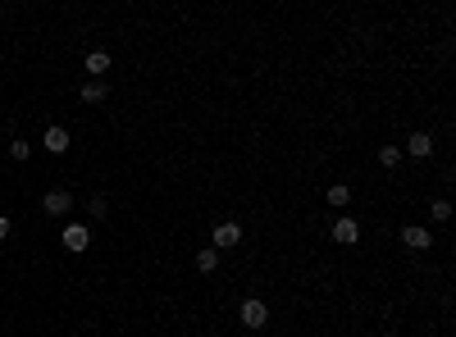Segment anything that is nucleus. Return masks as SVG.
<instances>
[{
    "label": "nucleus",
    "mask_w": 456,
    "mask_h": 337,
    "mask_svg": "<svg viewBox=\"0 0 456 337\" xmlns=\"http://www.w3.org/2000/svg\"><path fill=\"white\" fill-rule=\"evenodd\" d=\"M347 201H351V187L347 183H333V187H328V206H347Z\"/></svg>",
    "instance_id": "ddd939ff"
},
{
    "label": "nucleus",
    "mask_w": 456,
    "mask_h": 337,
    "mask_svg": "<svg viewBox=\"0 0 456 337\" xmlns=\"http://www.w3.org/2000/svg\"><path fill=\"white\" fill-rule=\"evenodd\" d=\"M429 215H434L438 224H443V219H452V201H434V210H429Z\"/></svg>",
    "instance_id": "4468645a"
},
{
    "label": "nucleus",
    "mask_w": 456,
    "mask_h": 337,
    "mask_svg": "<svg viewBox=\"0 0 456 337\" xmlns=\"http://www.w3.org/2000/svg\"><path fill=\"white\" fill-rule=\"evenodd\" d=\"M105 96H109V87H105V82H96V78L82 87V100H91V105H96V100H105Z\"/></svg>",
    "instance_id": "f8f14e48"
},
{
    "label": "nucleus",
    "mask_w": 456,
    "mask_h": 337,
    "mask_svg": "<svg viewBox=\"0 0 456 337\" xmlns=\"http://www.w3.org/2000/svg\"><path fill=\"white\" fill-rule=\"evenodd\" d=\"M379 164L383 169H397L402 164V146H379Z\"/></svg>",
    "instance_id": "9b49d317"
},
{
    "label": "nucleus",
    "mask_w": 456,
    "mask_h": 337,
    "mask_svg": "<svg viewBox=\"0 0 456 337\" xmlns=\"http://www.w3.org/2000/svg\"><path fill=\"white\" fill-rule=\"evenodd\" d=\"M5 237H10V219L0 215V242H5Z\"/></svg>",
    "instance_id": "dca6fc26"
},
{
    "label": "nucleus",
    "mask_w": 456,
    "mask_h": 337,
    "mask_svg": "<svg viewBox=\"0 0 456 337\" xmlns=\"http://www.w3.org/2000/svg\"><path fill=\"white\" fill-rule=\"evenodd\" d=\"M87 246H91V228H87V224H64V251L82 255Z\"/></svg>",
    "instance_id": "f03ea898"
},
{
    "label": "nucleus",
    "mask_w": 456,
    "mask_h": 337,
    "mask_svg": "<svg viewBox=\"0 0 456 337\" xmlns=\"http://www.w3.org/2000/svg\"><path fill=\"white\" fill-rule=\"evenodd\" d=\"M105 69H109V55H105V51H91V55H87V73L100 82V73H105Z\"/></svg>",
    "instance_id": "9d476101"
},
{
    "label": "nucleus",
    "mask_w": 456,
    "mask_h": 337,
    "mask_svg": "<svg viewBox=\"0 0 456 337\" xmlns=\"http://www.w3.org/2000/svg\"><path fill=\"white\" fill-rule=\"evenodd\" d=\"M238 319H242L247 328H265V324H270V305L256 301V296H247V301H242V310H238Z\"/></svg>",
    "instance_id": "f257e3e1"
},
{
    "label": "nucleus",
    "mask_w": 456,
    "mask_h": 337,
    "mask_svg": "<svg viewBox=\"0 0 456 337\" xmlns=\"http://www.w3.org/2000/svg\"><path fill=\"white\" fill-rule=\"evenodd\" d=\"M42 146H46V151H51V155H64V151H69V132L60 128V123H55V128H46Z\"/></svg>",
    "instance_id": "0eeeda50"
},
{
    "label": "nucleus",
    "mask_w": 456,
    "mask_h": 337,
    "mask_svg": "<svg viewBox=\"0 0 456 337\" xmlns=\"http://www.w3.org/2000/svg\"><path fill=\"white\" fill-rule=\"evenodd\" d=\"M402 242H406L411 251H429V242H434V237H429V228H420V224H411V228H402Z\"/></svg>",
    "instance_id": "6e6552de"
},
{
    "label": "nucleus",
    "mask_w": 456,
    "mask_h": 337,
    "mask_svg": "<svg viewBox=\"0 0 456 337\" xmlns=\"http://www.w3.org/2000/svg\"><path fill=\"white\" fill-rule=\"evenodd\" d=\"M10 155H14V160H28V155H33V146H28V142H10Z\"/></svg>",
    "instance_id": "2eb2a0df"
},
{
    "label": "nucleus",
    "mask_w": 456,
    "mask_h": 337,
    "mask_svg": "<svg viewBox=\"0 0 456 337\" xmlns=\"http://www.w3.org/2000/svg\"><path fill=\"white\" fill-rule=\"evenodd\" d=\"M242 242V224H215V251H228Z\"/></svg>",
    "instance_id": "39448f33"
},
{
    "label": "nucleus",
    "mask_w": 456,
    "mask_h": 337,
    "mask_svg": "<svg viewBox=\"0 0 456 337\" xmlns=\"http://www.w3.org/2000/svg\"><path fill=\"white\" fill-rule=\"evenodd\" d=\"M356 237H360V224H356V219H337V224H333V242H337V246H351Z\"/></svg>",
    "instance_id": "423d86ee"
},
{
    "label": "nucleus",
    "mask_w": 456,
    "mask_h": 337,
    "mask_svg": "<svg viewBox=\"0 0 456 337\" xmlns=\"http://www.w3.org/2000/svg\"><path fill=\"white\" fill-rule=\"evenodd\" d=\"M42 210H46L51 219H64L69 210H73V196H69V192H46V196H42Z\"/></svg>",
    "instance_id": "7ed1b4c3"
},
{
    "label": "nucleus",
    "mask_w": 456,
    "mask_h": 337,
    "mask_svg": "<svg viewBox=\"0 0 456 337\" xmlns=\"http://www.w3.org/2000/svg\"><path fill=\"white\" fill-rule=\"evenodd\" d=\"M402 155H415V160H429V155H434V137H429V132H411V142L402 146Z\"/></svg>",
    "instance_id": "20e7f679"
},
{
    "label": "nucleus",
    "mask_w": 456,
    "mask_h": 337,
    "mask_svg": "<svg viewBox=\"0 0 456 337\" xmlns=\"http://www.w3.org/2000/svg\"><path fill=\"white\" fill-rule=\"evenodd\" d=\"M196 269H201V273H215V269H219V251H215V246L196 251Z\"/></svg>",
    "instance_id": "1a4fd4ad"
}]
</instances>
